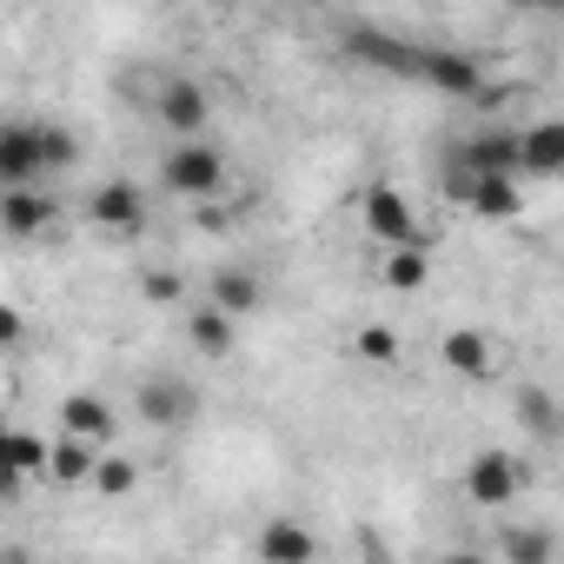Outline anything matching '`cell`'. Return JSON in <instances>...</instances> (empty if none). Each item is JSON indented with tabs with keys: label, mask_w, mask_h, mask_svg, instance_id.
<instances>
[{
	"label": "cell",
	"mask_w": 564,
	"mask_h": 564,
	"mask_svg": "<svg viewBox=\"0 0 564 564\" xmlns=\"http://www.w3.org/2000/svg\"><path fill=\"white\" fill-rule=\"evenodd\" d=\"M113 432H120V412H113L100 392H67V399H61V412H54V438H80V445L107 452V445H113Z\"/></svg>",
	"instance_id": "obj_8"
},
{
	"label": "cell",
	"mask_w": 564,
	"mask_h": 564,
	"mask_svg": "<svg viewBox=\"0 0 564 564\" xmlns=\"http://www.w3.org/2000/svg\"><path fill=\"white\" fill-rule=\"evenodd\" d=\"M140 293H147V300H180V279H173V272H147Z\"/></svg>",
	"instance_id": "obj_25"
},
{
	"label": "cell",
	"mask_w": 564,
	"mask_h": 564,
	"mask_svg": "<svg viewBox=\"0 0 564 564\" xmlns=\"http://www.w3.org/2000/svg\"><path fill=\"white\" fill-rule=\"evenodd\" d=\"M438 359H445L458 379H491V346H485V333H445Z\"/></svg>",
	"instance_id": "obj_19"
},
{
	"label": "cell",
	"mask_w": 564,
	"mask_h": 564,
	"mask_svg": "<svg viewBox=\"0 0 564 564\" xmlns=\"http://www.w3.org/2000/svg\"><path fill=\"white\" fill-rule=\"evenodd\" d=\"M524 485H531V465H524L518 452H505V445L471 452V458H465V471H458V491H465L478 511H505Z\"/></svg>",
	"instance_id": "obj_4"
},
{
	"label": "cell",
	"mask_w": 564,
	"mask_h": 564,
	"mask_svg": "<svg viewBox=\"0 0 564 564\" xmlns=\"http://www.w3.org/2000/svg\"><path fill=\"white\" fill-rule=\"evenodd\" d=\"M153 120H160L173 140H206V120H213V94H206V80L173 74L166 94L153 100Z\"/></svg>",
	"instance_id": "obj_7"
},
{
	"label": "cell",
	"mask_w": 564,
	"mask_h": 564,
	"mask_svg": "<svg viewBox=\"0 0 564 564\" xmlns=\"http://www.w3.org/2000/svg\"><path fill=\"white\" fill-rule=\"evenodd\" d=\"M518 419H524L531 438H551V432H557V399L538 392V386H524V392H518Z\"/></svg>",
	"instance_id": "obj_23"
},
{
	"label": "cell",
	"mask_w": 564,
	"mask_h": 564,
	"mask_svg": "<svg viewBox=\"0 0 564 564\" xmlns=\"http://www.w3.org/2000/svg\"><path fill=\"white\" fill-rule=\"evenodd\" d=\"M557 173H564V127L557 120L518 127V180H557Z\"/></svg>",
	"instance_id": "obj_12"
},
{
	"label": "cell",
	"mask_w": 564,
	"mask_h": 564,
	"mask_svg": "<svg viewBox=\"0 0 564 564\" xmlns=\"http://www.w3.org/2000/svg\"><path fill=\"white\" fill-rule=\"evenodd\" d=\"M252 551H259V564H319V531L306 518H265Z\"/></svg>",
	"instance_id": "obj_10"
},
{
	"label": "cell",
	"mask_w": 564,
	"mask_h": 564,
	"mask_svg": "<svg viewBox=\"0 0 564 564\" xmlns=\"http://www.w3.org/2000/svg\"><path fill=\"white\" fill-rule=\"evenodd\" d=\"M80 166V133L47 113H8L0 120V193L47 186V173Z\"/></svg>",
	"instance_id": "obj_1"
},
{
	"label": "cell",
	"mask_w": 564,
	"mask_h": 564,
	"mask_svg": "<svg viewBox=\"0 0 564 564\" xmlns=\"http://www.w3.org/2000/svg\"><path fill=\"white\" fill-rule=\"evenodd\" d=\"M498 551H505V564H551V531L544 524H511V531H498Z\"/></svg>",
	"instance_id": "obj_21"
},
{
	"label": "cell",
	"mask_w": 564,
	"mask_h": 564,
	"mask_svg": "<svg viewBox=\"0 0 564 564\" xmlns=\"http://www.w3.org/2000/svg\"><path fill=\"white\" fill-rule=\"evenodd\" d=\"M458 206L478 213V219H491V226H505V219L524 213V186H518V180H478V173H471V186H465Z\"/></svg>",
	"instance_id": "obj_14"
},
{
	"label": "cell",
	"mask_w": 564,
	"mask_h": 564,
	"mask_svg": "<svg viewBox=\"0 0 564 564\" xmlns=\"http://www.w3.org/2000/svg\"><path fill=\"white\" fill-rule=\"evenodd\" d=\"M206 306L226 313L232 326H246V319L265 306V279H259L252 265H219V272H213V286H206Z\"/></svg>",
	"instance_id": "obj_11"
},
{
	"label": "cell",
	"mask_w": 564,
	"mask_h": 564,
	"mask_svg": "<svg viewBox=\"0 0 564 564\" xmlns=\"http://www.w3.org/2000/svg\"><path fill=\"white\" fill-rule=\"evenodd\" d=\"M438 564H491V557H478V551H452V557H438Z\"/></svg>",
	"instance_id": "obj_27"
},
{
	"label": "cell",
	"mask_w": 564,
	"mask_h": 564,
	"mask_svg": "<svg viewBox=\"0 0 564 564\" xmlns=\"http://www.w3.org/2000/svg\"><path fill=\"white\" fill-rule=\"evenodd\" d=\"M379 279H386L392 293H419L425 279H432V239H419V246H392Z\"/></svg>",
	"instance_id": "obj_17"
},
{
	"label": "cell",
	"mask_w": 564,
	"mask_h": 564,
	"mask_svg": "<svg viewBox=\"0 0 564 564\" xmlns=\"http://www.w3.org/2000/svg\"><path fill=\"white\" fill-rule=\"evenodd\" d=\"M160 186H166L173 199L213 206L219 186H226V147H213V140H173L166 160H160Z\"/></svg>",
	"instance_id": "obj_2"
},
{
	"label": "cell",
	"mask_w": 564,
	"mask_h": 564,
	"mask_svg": "<svg viewBox=\"0 0 564 564\" xmlns=\"http://www.w3.org/2000/svg\"><path fill=\"white\" fill-rule=\"evenodd\" d=\"M186 346H193L199 359H226V352L239 346V326H232L226 313H213V306L199 300V306L186 313Z\"/></svg>",
	"instance_id": "obj_15"
},
{
	"label": "cell",
	"mask_w": 564,
	"mask_h": 564,
	"mask_svg": "<svg viewBox=\"0 0 564 564\" xmlns=\"http://www.w3.org/2000/svg\"><path fill=\"white\" fill-rule=\"evenodd\" d=\"M399 352H405V339H399L392 326H359V333H352V359H366L372 372H392Z\"/></svg>",
	"instance_id": "obj_20"
},
{
	"label": "cell",
	"mask_w": 564,
	"mask_h": 564,
	"mask_svg": "<svg viewBox=\"0 0 564 564\" xmlns=\"http://www.w3.org/2000/svg\"><path fill=\"white\" fill-rule=\"evenodd\" d=\"M8 425H14V419H8V405H0V438H8Z\"/></svg>",
	"instance_id": "obj_29"
},
{
	"label": "cell",
	"mask_w": 564,
	"mask_h": 564,
	"mask_svg": "<svg viewBox=\"0 0 564 564\" xmlns=\"http://www.w3.org/2000/svg\"><path fill=\"white\" fill-rule=\"evenodd\" d=\"M54 213H61V199H54L47 186L0 193V232H14V239H34V232H47V226H54Z\"/></svg>",
	"instance_id": "obj_13"
},
{
	"label": "cell",
	"mask_w": 564,
	"mask_h": 564,
	"mask_svg": "<svg viewBox=\"0 0 564 564\" xmlns=\"http://www.w3.org/2000/svg\"><path fill=\"white\" fill-rule=\"evenodd\" d=\"M87 226H100V232H140L147 226V186L140 180H100L87 193Z\"/></svg>",
	"instance_id": "obj_9"
},
{
	"label": "cell",
	"mask_w": 564,
	"mask_h": 564,
	"mask_svg": "<svg viewBox=\"0 0 564 564\" xmlns=\"http://www.w3.org/2000/svg\"><path fill=\"white\" fill-rule=\"evenodd\" d=\"M199 386L186 379V372H147L140 386H133V419L140 425H153V432H186L193 419H199Z\"/></svg>",
	"instance_id": "obj_5"
},
{
	"label": "cell",
	"mask_w": 564,
	"mask_h": 564,
	"mask_svg": "<svg viewBox=\"0 0 564 564\" xmlns=\"http://www.w3.org/2000/svg\"><path fill=\"white\" fill-rule=\"evenodd\" d=\"M100 498H127L133 485H140V465L133 458H120V452H100V465H94V478H87Z\"/></svg>",
	"instance_id": "obj_22"
},
{
	"label": "cell",
	"mask_w": 564,
	"mask_h": 564,
	"mask_svg": "<svg viewBox=\"0 0 564 564\" xmlns=\"http://www.w3.org/2000/svg\"><path fill=\"white\" fill-rule=\"evenodd\" d=\"M21 491H28V485H21V478H14V465H8V458H0V505H14V498H21Z\"/></svg>",
	"instance_id": "obj_26"
},
{
	"label": "cell",
	"mask_w": 564,
	"mask_h": 564,
	"mask_svg": "<svg viewBox=\"0 0 564 564\" xmlns=\"http://www.w3.org/2000/svg\"><path fill=\"white\" fill-rule=\"evenodd\" d=\"M0 564H34V557L28 551H0Z\"/></svg>",
	"instance_id": "obj_28"
},
{
	"label": "cell",
	"mask_w": 564,
	"mask_h": 564,
	"mask_svg": "<svg viewBox=\"0 0 564 564\" xmlns=\"http://www.w3.org/2000/svg\"><path fill=\"white\" fill-rule=\"evenodd\" d=\"M94 465H100V452L80 445V438H54L47 445V485H87Z\"/></svg>",
	"instance_id": "obj_18"
},
{
	"label": "cell",
	"mask_w": 564,
	"mask_h": 564,
	"mask_svg": "<svg viewBox=\"0 0 564 564\" xmlns=\"http://www.w3.org/2000/svg\"><path fill=\"white\" fill-rule=\"evenodd\" d=\"M359 213H366V232H372L386 252H392V246H419V239H425V226H419V213H412V193H405V186H392V180L366 186Z\"/></svg>",
	"instance_id": "obj_6"
},
{
	"label": "cell",
	"mask_w": 564,
	"mask_h": 564,
	"mask_svg": "<svg viewBox=\"0 0 564 564\" xmlns=\"http://www.w3.org/2000/svg\"><path fill=\"white\" fill-rule=\"evenodd\" d=\"M21 333H28V319H21L8 300H0V346H21Z\"/></svg>",
	"instance_id": "obj_24"
},
{
	"label": "cell",
	"mask_w": 564,
	"mask_h": 564,
	"mask_svg": "<svg viewBox=\"0 0 564 564\" xmlns=\"http://www.w3.org/2000/svg\"><path fill=\"white\" fill-rule=\"evenodd\" d=\"M412 80L445 94V100H478L485 94V54L471 47H452V41H419V61H412Z\"/></svg>",
	"instance_id": "obj_3"
},
{
	"label": "cell",
	"mask_w": 564,
	"mask_h": 564,
	"mask_svg": "<svg viewBox=\"0 0 564 564\" xmlns=\"http://www.w3.org/2000/svg\"><path fill=\"white\" fill-rule=\"evenodd\" d=\"M47 445H54V438H41V432H28V425H8V438H0V458L14 465L21 485H41V478H47Z\"/></svg>",
	"instance_id": "obj_16"
}]
</instances>
